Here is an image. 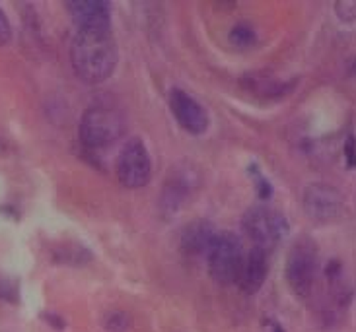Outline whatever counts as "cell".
I'll use <instances>...</instances> for the list:
<instances>
[{"label": "cell", "mask_w": 356, "mask_h": 332, "mask_svg": "<svg viewBox=\"0 0 356 332\" xmlns=\"http://www.w3.org/2000/svg\"><path fill=\"white\" fill-rule=\"evenodd\" d=\"M70 65L86 84H102L117 67V47L111 31L76 29L70 43Z\"/></svg>", "instance_id": "6da1fadb"}, {"label": "cell", "mask_w": 356, "mask_h": 332, "mask_svg": "<svg viewBox=\"0 0 356 332\" xmlns=\"http://www.w3.org/2000/svg\"><path fill=\"white\" fill-rule=\"evenodd\" d=\"M43 317V321L51 326V329H55V331H65V326H67V323H65V319L60 317V315H55V313H43L41 315Z\"/></svg>", "instance_id": "d6986e66"}, {"label": "cell", "mask_w": 356, "mask_h": 332, "mask_svg": "<svg viewBox=\"0 0 356 332\" xmlns=\"http://www.w3.org/2000/svg\"><path fill=\"white\" fill-rule=\"evenodd\" d=\"M107 332H127L129 329V317L123 311H111L104 321Z\"/></svg>", "instance_id": "9a60e30c"}, {"label": "cell", "mask_w": 356, "mask_h": 332, "mask_svg": "<svg viewBox=\"0 0 356 332\" xmlns=\"http://www.w3.org/2000/svg\"><path fill=\"white\" fill-rule=\"evenodd\" d=\"M243 258H245V251L240 238H236L234 233H220L218 241L214 243V247L207 256L209 274L220 285L236 284Z\"/></svg>", "instance_id": "5b68a950"}, {"label": "cell", "mask_w": 356, "mask_h": 332, "mask_svg": "<svg viewBox=\"0 0 356 332\" xmlns=\"http://www.w3.org/2000/svg\"><path fill=\"white\" fill-rule=\"evenodd\" d=\"M193 183H195V179L189 175L187 169L177 171L174 177L165 183L164 190H162V199H160V208L164 214L174 216L175 212L181 208L183 202L191 194Z\"/></svg>", "instance_id": "7c38bea8"}, {"label": "cell", "mask_w": 356, "mask_h": 332, "mask_svg": "<svg viewBox=\"0 0 356 332\" xmlns=\"http://www.w3.org/2000/svg\"><path fill=\"white\" fill-rule=\"evenodd\" d=\"M304 212L314 224L327 226L337 222L345 212L343 192L327 183H309L302 197Z\"/></svg>", "instance_id": "8992f818"}, {"label": "cell", "mask_w": 356, "mask_h": 332, "mask_svg": "<svg viewBox=\"0 0 356 332\" xmlns=\"http://www.w3.org/2000/svg\"><path fill=\"white\" fill-rule=\"evenodd\" d=\"M267 329H269V332H284V329L277 321H267Z\"/></svg>", "instance_id": "ffe728a7"}, {"label": "cell", "mask_w": 356, "mask_h": 332, "mask_svg": "<svg viewBox=\"0 0 356 332\" xmlns=\"http://www.w3.org/2000/svg\"><path fill=\"white\" fill-rule=\"evenodd\" d=\"M10 39H12V26H10V19L6 18L4 10L0 8V47L8 45Z\"/></svg>", "instance_id": "e0dca14e"}, {"label": "cell", "mask_w": 356, "mask_h": 332, "mask_svg": "<svg viewBox=\"0 0 356 332\" xmlns=\"http://www.w3.org/2000/svg\"><path fill=\"white\" fill-rule=\"evenodd\" d=\"M220 233L209 219H195L187 224L179 238V251L187 258H207Z\"/></svg>", "instance_id": "9c48e42d"}, {"label": "cell", "mask_w": 356, "mask_h": 332, "mask_svg": "<svg viewBox=\"0 0 356 332\" xmlns=\"http://www.w3.org/2000/svg\"><path fill=\"white\" fill-rule=\"evenodd\" d=\"M67 10L76 29L111 31V10L104 0H72L67 2Z\"/></svg>", "instance_id": "30bf717a"}, {"label": "cell", "mask_w": 356, "mask_h": 332, "mask_svg": "<svg viewBox=\"0 0 356 332\" xmlns=\"http://www.w3.org/2000/svg\"><path fill=\"white\" fill-rule=\"evenodd\" d=\"M251 173H253V179H255V189H257V194H259V199H269L270 192H273V189H270L269 181L265 179L263 175H261V171L255 167V165H251Z\"/></svg>", "instance_id": "2e32d148"}, {"label": "cell", "mask_w": 356, "mask_h": 332, "mask_svg": "<svg viewBox=\"0 0 356 332\" xmlns=\"http://www.w3.org/2000/svg\"><path fill=\"white\" fill-rule=\"evenodd\" d=\"M241 229L255 243L253 247L270 251L284 241L289 233V222L279 210L269 206H253L243 214Z\"/></svg>", "instance_id": "277c9868"}, {"label": "cell", "mask_w": 356, "mask_h": 332, "mask_svg": "<svg viewBox=\"0 0 356 332\" xmlns=\"http://www.w3.org/2000/svg\"><path fill=\"white\" fill-rule=\"evenodd\" d=\"M230 43L234 47L238 49H248V47H253L255 45V41H257V33H255V29L251 28L250 24H236L234 28L230 29Z\"/></svg>", "instance_id": "4fadbf2b"}, {"label": "cell", "mask_w": 356, "mask_h": 332, "mask_svg": "<svg viewBox=\"0 0 356 332\" xmlns=\"http://www.w3.org/2000/svg\"><path fill=\"white\" fill-rule=\"evenodd\" d=\"M345 160L350 169L356 167V138L355 134H348L347 142H345Z\"/></svg>", "instance_id": "ac0fdd59"}, {"label": "cell", "mask_w": 356, "mask_h": 332, "mask_svg": "<svg viewBox=\"0 0 356 332\" xmlns=\"http://www.w3.org/2000/svg\"><path fill=\"white\" fill-rule=\"evenodd\" d=\"M168 99H170V109L174 113L175 121L179 123L183 131H187L193 136H201L207 133L209 113L195 97H191L185 90L174 88Z\"/></svg>", "instance_id": "ba28073f"}, {"label": "cell", "mask_w": 356, "mask_h": 332, "mask_svg": "<svg viewBox=\"0 0 356 332\" xmlns=\"http://www.w3.org/2000/svg\"><path fill=\"white\" fill-rule=\"evenodd\" d=\"M127 131V121L119 109L94 105L84 111L80 121V140L86 148H106L119 140Z\"/></svg>", "instance_id": "7a4b0ae2"}, {"label": "cell", "mask_w": 356, "mask_h": 332, "mask_svg": "<svg viewBox=\"0 0 356 332\" xmlns=\"http://www.w3.org/2000/svg\"><path fill=\"white\" fill-rule=\"evenodd\" d=\"M269 274V251L261 247H253L245 253L243 265H241L238 282L241 292L245 294H257Z\"/></svg>", "instance_id": "8fae6325"}, {"label": "cell", "mask_w": 356, "mask_h": 332, "mask_svg": "<svg viewBox=\"0 0 356 332\" xmlns=\"http://www.w3.org/2000/svg\"><path fill=\"white\" fill-rule=\"evenodd\" d=\"M152 177V160L145 142L133 138L125 144L117 160V179L127 189H143Z\"/></svg>", "instance_id": "52a82bcc"}, {"label": "cell", "mask_w": 356, "mask_h": 332, "mask_svg": "<svg viewBox=\"0 0 356 332\" xmlns=\"http://www.w3.org/2000/svg\"><path fill=\"white\" fill-rule=\"evenodd\" d=\"M0 299L6 304H19V284L18 280L0 276Z\"/></svg>", "instance_id": "5bb4252c"}, {"label": "cell", "mask_w": 356, "mask_h": 332, "mask_svg": "<svg viewBox=\"0 0 356 332\" xmlns=\"http://www.w3.org/2000/svg\"><path fill=\"white\" fill-rule=\"evenodd\" d=\"M319 256L316 243L309 238H300L294 241V245L286 256V266H284V276L289 282L290 290L300 299H308L314 285L318 280Z\"/></svg>", "instance_id": "3957f363"}]
</instances>
